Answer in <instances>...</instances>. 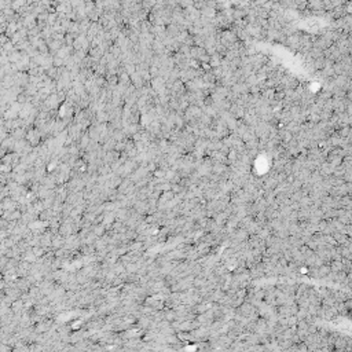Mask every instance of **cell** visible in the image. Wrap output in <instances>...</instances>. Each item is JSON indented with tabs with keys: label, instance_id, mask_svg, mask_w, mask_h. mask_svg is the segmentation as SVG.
Here are the masks:
<instances>
[{
	"label": "cell",
	"instance_id": "1",
	"mask_svg": "<svg viewBox=\"0 0 352 352\" xmlns=\"http://www.w3.org/2000/svg\"><path fill=\"white\" fill-rule=\"evenodd\" d=\"M165 319L168 322H173L176 319V311H167L165 312Z\"/></svg>",
	"mask_w": 352,
	"mask_h": 352
}]
</instances>
